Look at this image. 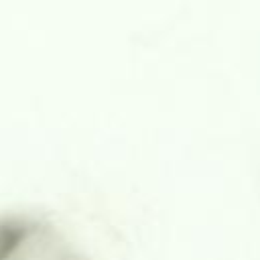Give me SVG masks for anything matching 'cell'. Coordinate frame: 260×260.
I'll return each instance as SVG.
<instances>
[{
    "label": "cell",
    "mask_w": 260,
    "mask_h": 260,
    "mask_svg": "<svg viewBox=\"0 0 260 260\" xmlns=\"http://www.w3.org/2000/svg\"><path fill=\"white\" fill-rule=\"evenodd\" d=\"M39 234V221L28 215H0V260H24Z\"/></svg>",
    "instance_id": "cell-1"
}]
</instances>
